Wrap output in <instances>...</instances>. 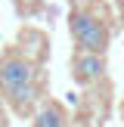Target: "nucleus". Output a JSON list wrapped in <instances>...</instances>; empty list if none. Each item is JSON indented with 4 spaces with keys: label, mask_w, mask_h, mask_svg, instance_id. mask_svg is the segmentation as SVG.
Segmentation results:
<instances>
[{
    "label": "nucleus",
    "mask_w": 124,
    "mask_h": 127,
    "mask_svg": "<svg viewBox=\"0 0 124 127\" xmlns=\"http://www.w3.org/2000/svg\"><path fill=\"white\" fill-rule=\"evenodd\" d=\"M34 127H65V112H62L56 102H47L40 112H37Z\"/></svg>",
    "instance_id": "obj_4"
},
{
    "label": "nucleus",
    "mask_w": 124,
    "mask_h": 127,
    "mask_svg": "<svg viewBox=\"0 0 124 127\" xmlns=\"http://www.w3.org/2000/svg\"><path fill=\"white\" fill-rule=\"evenodd\" d=\"M74 74H78V81H84V84H93V81H99L105 74V59L102 53H81L78 59H74Z\"/></svg>",
    "instance_id": "obj_3"
},
{
    "label": "nucleus",
    "mask_w": 124,
    "mask_h": 127,
    "mask_svg": "<svg viewBox=\"0 0 124 127\" xmlns=\"http://www.w3.org/2000/svg\"><path fill=\"white\" fill-rule=\"evenodd\" d=\"M0 87L6 90V96L16 105V112H28L31 102H34V96H37V90H34V68L25 59L9 56L0 65Z\"/></svg>",
    "instance_id": "obj_1"
},
{
    "label": "nucleus",
    "mask_w": 124,
    "mask_h": 127,
    "mask_svg": "<svg viewBox=\"0 0 124 127\" xmlns=\"http://www.w3.org/2000/svg\"><path fill=\"white\" fill-rule=\"evenodd\" d=\"M71 34H74V40L81 43V50H87V53H102L105 43H109L105 25L99 22V19L87 16V12H74L71 16Z\"/></svg>",
    "instance_id": "obj_2"
},
{
    "label": "nucleus",
    "mask_w": 124,
    "mask_h": 127,
    "mask_svg": "<svg viewBox=\"0 0 124 127\" xmlns=\"http://www.w3.org/2000/svg\"><path fill=\"white\" fill-rule=\"evenodd\" d=\"M0 124H3V112H0Z\"/></svg>",
    "instance_id": "obj_5"
}]
</instances>
